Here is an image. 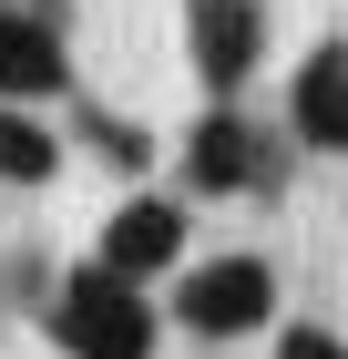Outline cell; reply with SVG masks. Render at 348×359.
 Listing matches in <instances>:
<instances>
[{"label":"cell","mask_w":348,"mask_h":359,"mask_svg":"<svg viewBox=\"0 0 348 359\" xmlns=\"http://www.w3.org/2000/svg\"><path fill=\"white\" fill-rule=\"evenodd\" d=\"M185 257V205H154V195H134V205H113V226H103V257L92 267H113V277H154V267H174Z\"/></svg>","instance_id":"4"},{"label":"cell","mask_w":348,"mask_h":359,"mask_svg":"<svg viewBox=\"0 0 348 359\" xmlns=\"http://www.w3.org/2000/svg\"><path fill=\"white\" fill-rule=\"evenodd\" d=\"M287 123H297V144L348 154V41H328V52L297 62V83H287Z\"/></svg>","instance_id":"5"},{"label":"cell","mask_w":348,"mask_h":359,"mask_svg":"<svg viewBox=\"0 0 348 359\" xmlns=\"http://www.w3.org/2000/svg\"><path fill=\"white\" fill-rule=\"evenodd\" d=\"M185 52L215 93H236L256 72V52H267V11L256 0H185Z\"/></svg>","instance_id":"3"},{"label":"cell","mask_w":348,"mask_h":359,"mask_svg":"<svg viewBox=\"0 0 348 359\" xmlns=\"http://www.w3.org/2000/svg\"><path fill=\"white\" fill-rule=\"evenodd\" d=\"M277 308V277H267V257H205V267L185 277V329H205V339H236V329H256Z\"/></svg>","instance_id":"2"},{"label":"cell","mask_w":348,"mask_h":359,"mask_svg":"<svg viewBox=\"0 0 348 359\" xmlns=\"http://www.w3.org/2000/svg\"><path fill=\"white\" fill-rule=\"evenodd\" d=\"M52 165H62V134L31 103H0V185H41Z\"/></svg>","instance_id":"8"},{"label":"cell","mask_w":348,"mask_h":359,"mask_svg":"<svg viewBox=\"0 0 348 359\" xmlns=\"http://www.w3.org/2000/svg\"><path fill=\"white\" fill-rule=\"evenodd\" d=\"M52 339L72 359H154V308H144L134 277L113 267H72L52 298Z\"/></svg>","instance_id":"1"},{"label":"cell","mask_w":348,"mask_h":359,"mask_svg":"<svg viewBox=\"0 0 348 359\" xmlns=\"http://www.w3.org/2000/svg\"><path fill=\"white\" fill-rule=\"evenodd\" d=\"M277 359H348V349H338L328 329H287V339H277Z\"/></svg>","instance_id":"9"},{"label":"cell","mask_w":348,"mask_h":359,"mask_svg":"<svg viewBox=\"0 0 348 359\" xmlns=\"http://www.w3.org/2000/svg\"><path fill=\"white\" fill-rule=\"evenodd\" d=\"M185 175H195L205 195L256 185V134H246L236 113H205V123H195V144H185Z\"/></svg>","instance_id":"7"},{"label":"cell","mask_w":348,"mask_h":359,"mask_svg":"<svg viewBox=\"0 0 348 359\" xmlns=\"http://www.w3.org/2000/svg\"><path fill=\"white\" fill-rule=\"evenodd\" d=\"M62 83H72V62H62V31L0 0V103H41V93H62Z\"/></svg>","instance_id":"6"}]
</instances>
